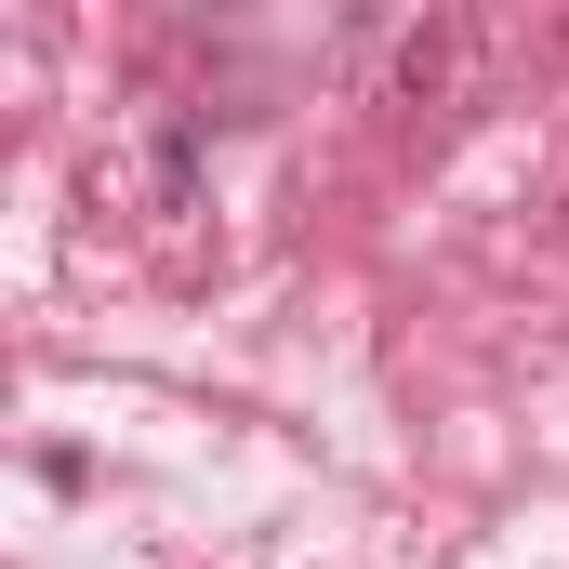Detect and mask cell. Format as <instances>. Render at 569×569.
I'll return each instance as SVG.
<instances>
[{"label": "cell", "mask_w": 569, "mask_h": 569, "mask_svg": "<svg viewBox=\"0 0 569 569\" xmlns=\"http://www.w3.org/2000/svg\"><path fill=\"white\" fill-rule=\"evenodd\" d=\"M450 80H463V27H450V13H425V40L398 53V93H411V107H437Z\"/></svg>", "instance_id": "obj_1"}]
</instances>
